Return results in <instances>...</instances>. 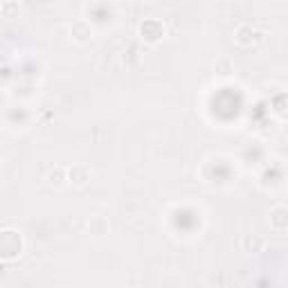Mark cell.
<instances>
[{
	"label": "cell",
	"mask_w": 288,
	"mask_h": 288,
	"mask_svg": "<svg viewBox=\"0 0 288 288\" xmlns=\"http://www.w3.org/2000/svg\"><path fill=\"white\" fill-rule=\"evenodd\" d=\"M70 171H77V174H79V176H70V178L75 180L77 185H84L86 178H88V171H86V167H84V165H77L75 169H70Z\"/></svg>",
	"instance_id": "6da1fadb"
}]
</instances>
